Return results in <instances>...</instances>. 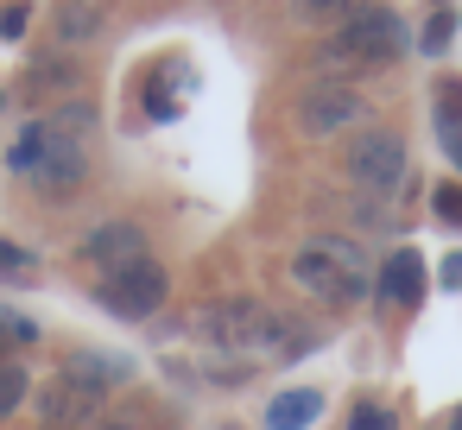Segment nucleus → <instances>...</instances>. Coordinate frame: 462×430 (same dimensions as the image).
<instances>
[{
	"instance_id": "10",
	"label": "nucleus",
	"mask_w": 462,
	"mask_h": 430,
	"mask_svg": "<svg viewBox=\"0 0 462 430\" xmlns=\"http://www.w3.org/2000/svg\"><path fill=\"white\" fill-rule=\"evenodd\" d=\"M380 297L399 304V310L424 304V260H418V247H399V253L380 260Z\"/></svg>"
},
{
	"instance_id": "12",
	"label": "nucleus",
	"mask_w": 462,
	"mask_h": 430,
	"mask_svg": "<svg viewBox=\"0 0 462 430\" xmlns=\"http://www.w3.org/2000/svg\"><path fill=\"white\" fill-rule=\"evenodd\" d=\"M127 373H134V367H127V354H102V348H83V354H70V361H64V380H70V386H83V392H96V398H102L108 386H121Z\"/></svg>"
},
{
	"instance_id": "15",
	"label": "nucleus",
	"mask_w": 462,
	"mask_h": 430,
	"mask_svg": "<svg viewBox=\"0 0 462 430\" xmlns=\"http://www.w3.org/2000/svg\"><path fill=\"white\" fill-rule=\"evenodd\" d=\"M291 7H298V20L329 26V20H355V14H361V0H291Z\"/></svg>"
},
{
	"instance_id": "14",
	"label": "nucleus",
	"mask_w": 462,
	"mask_h": 430,
	"mask_svg": "<svg viewBox=\"0 0 462 430\" xmlns=\"http://www.w3.org/2000/svg\"><path fill=\"white\" fill-rule=\"evenodd\" d=\"M437 140H443V152L456 159V171H462V121H456V102H462V83H437Z\"/></svg>"
},
{
	"instance_id": "18",
	"label": "nucleus",
	"mask_w": 462,
	"mask_h": 430,
	"mask_svg": "<svg viewBox=\"0 0 462 430\" xmlns=\"http://www.w3.org/2000/svg\"><path fill=\"white\" fill-rule=\"evenodd\" d=\"M449 32H456V14H449V7H437V14H430V26H424V39H418V45H424V51H430V58H437V51H443V45H449Z\"/></svg>"
},
{
	"instance_id": "13",
	"label": "nucleus",
	"mask_w": 462,
	"mask_h": 430,
	"mask_svg": "<svg viewBox=\"0 0 462 430\" xmlns=\"http://www.w3.org/2000/svg\"><path fill=\"white\" fill-rule=\"evenodd\" d=\"M317 411H323V398H317L310 386L279 392V398L266 405V430H304V424H317Z\"/></svg>"
},
{
	"instance_id": "17",
	"label": "nucleus",
	"mask_w": 462,
	"mask_h": 430,
	"mask_svg": "<svg viewBox=\"0 0 462 430\" xmlns=\"http://www.w3.org/2000/svg\"><path fill=\"white\" fill-rule=\"evenodd\" d=\"M20 398H26V367L20 361H0V417L20 411Z\"/></svg>"
},
{
	"instance_id": "24",
	"label": "nucleus",
	"mask_w": 462,
	"mask_h": 430,
	"mask_svg": "<svg viewBox=\"0 0 462 430\" xmlns=\"http://www.w3.org/2000/svg\"><path fill=\"white\" fill-rule=\"evenodd\" d=\"M26 32V14L20 7H0V39H20Z\"/></svg>"
},
{
	"instance_id": "9",
	"label": "nucleus",
	"mask_w": 462,
	"mask_h": 430,
	"mask_svg": "<svg viewBox=\"0 0 462 430\" xmlns=\"http://www.w3.org/2000/svg\"><path fill=\"white\" fill-rule=\"evenodd\" d=\"M39 405H45V430H102V398L70 380H51Z\"/></svg>"
},
{
	"instance_id": "23",
	"label": "nucleus",
	"mask_w": 462,
	"mask_h": 430,
	"mask_svg": "<svg viewBox=\"0 0 462 430\" xmlns=\"http://www.w3.org/2000/svg\"><path fill=\"white\" fill-rule=\"evenodd\" d=\"M437 285H443V291H462V253H449V260H443V272H437Z\"/></svg>"
},
{
	"instance_id": "22",
	"label": "nucleus",
	"mask_w": 462,
	"mask_h": 430,
	"mask_svg": "<svg viewBox=\"0 0 462 430\" xmlns=\"http://www.w3.org/2000/svg\"><path fill=\"white\" fill-rule=\"evenodd\" d=\"M437 215L462 222V184H437Z\"/></svg>"
},
{
	"instance_id": "26",
	"label": "nucleus",
	"mask_w": 462,
	"mask_h": 430,
	"mask_svg": "<svg viewBox=\"0 0 462 430\" xmlns=\"http://www.w3.org/2000/svg\"><path fill=\"white\" fill-rule=\"evenodd\" d=\"M449 430H462V411H456V417H449Z\"/></svg>"
},
{
	"instance_id": "11",
	"label": "nucleus",
	"mask_w": 462,
	"mask_h": 430,
	"mask_svg": "<svg viewBox=\"0 0 462 430\" xmlns=\"http://www.w3.org/2000/svg\"><path fill=\"white\" fill-rule=\"evenodd\" d=\"M190 64L184 58H165L159 70H152V83H146V114L152 121H178L184 114V102H190Z\"/></svg>"
},
{
	"instance_id": "16",
	"label": "nucleus",
	"mask_w": 462,
	"mask_h": 430,
	"mask_svg": "<svg viewBox=\"0 0 462 430\" xmlns=\"http://www.w3.org/2000/svg\"><path fill=\"white\" fill-rule=\"evenodd\" d=\"M39 152H45V121H32V127L14 140V159H7V165H14V171H39Z\"/></svg>"
},
{
	"instance_id": "3",
	"label": "nucleus",
	"mask_w": 462,
	"mask_h": 430,
	"mask_svg": "<svg viewBox=\"0 0 462 430\" xmlns=\"http://www.w3.org/2000/svg\"><path fill=\"white\" fill-rule=\"evenodd\" d=\"M89 127H96L89 102H64L45 121V152H39V171H32L45 190H77L83 184V171H89Z\"/></svg>"
},
{
	"instance_id": "21",
	"label": "nucleus",
	"mask_w": 462,
	"mask_h": 430,
	"mask_svg": "<svg viewBox=\"0 0 462 430\" xmlns=\"http://www.w3.org/2000/svg\"><path fill=\"white\" fill-rule=\"evenodd\" d=\"M64 32H70V39H89V32H96V7H70V14H64Z\"/></svg>"
},
{
	"instance_id": "8",
	"label": "nucleus",
	"mask_w": 462,
	"mask_h": 430,
	"mask_svg": "<svg viewBox=\"0 0 462 430\" xmlns=\"http://www.w3.org/2000/svg\"><path fill=\"white\" fill-rule=\"evenodd\" d=\"M83 260L102 266V279H108V272H121V266L146 260V234H140L134 222H102V228L83 234Z\"/></svg>"
},
{
	"instance_id": "7",
	"label": "nucleus",
	"mask_w": 462,
	"mask_h": 430,
	"mask_svg": "<svg viewBox=\"0 0 462 430\" xmlns=\"http://www.w3.org/2000/svg\"><path fill=\"white\" fill-rule=\"evenodd\" d=\"M361 114H367V102H361L355 89H336V83H323V89H310V96H304V108H298V127H304L310 140H323V133L361 127Z\"/></svg>"
},
{
	"instance_id": "19",
	"label": "nucleus",
	"mask_w": 462,
	"mask_h": 430,
	"mask_svg": "<svg viewBox=\"0 0 462 430\" xmlns=\"http://www.w3.org/2000/svg\"><path fill=\"white\" fill-rule=\"evenodd\" d=\"M39 89H77V64H39L32 70V96Z\"/></svg>"
},
{
	"instance_id": "2",
	"label": "nucleus",
	"mask_w": 462,
	"mask_h": 430,
	"mask_svg": "<svg viewBox=\"0 0 462 430\" xmlns=\"http://www.w3.org/2000/svg\"><path fill=\"white\" fill-rule=\"evenodd\" d=\"M291 279L310 291V297H323V304H361L367 297V253L355 247V241H342V234H317V241H304L298 247V260H291Z\"/></svg>"
},
{
	"instance_id": "25",
	"label": "nucleus",
	"mask_w": 462,
	"mask_h": 430,
	"mask_svg": "<svg viewBox=\"0 0 462 430\" xmlns=\"http://www.w3.org/2000/svg\"><path fill=\"white\" fill-rule=\"evenodd\" d=\"M7 335H20V342H26L32 329H26V323H7V316H0V348H7Z\"/></svg>"
},
{
	"instance_id": "5",
	"label": "nucleus",
	"mask_w": 462,
	"mask_h": 430,
	"mask_svg": "<svg viewBox=\"0 0 462 430\" xmlns=\"http://www.w3.org/2000/svg\"><path fill=\"white\" fill-rule=\"evenodd\" d=\"M165 291H171V279H165V266L146 253V260H134V266H121V272H108L102 285H96V297H102V310H115V316H152L159 304H165Z\"/></svg>"
},
{
	"instance_id": "20",
	"label": "nucleus",
	"mask_w": 462,
	"mask_h": 430,
	"mask_svg": "<svg viewBox=\"0 0 462 430\" xmlns=\"http://www.w3.org/2000/svg\"><path fill=\"white\" fill-rule=\"evenodd\" d=\"M348 430H393V411H380V405H361V411L348 417Z\"/></svg>"
},
{
	"instance_id": "4",
	"label": "nucleus",
	"mask_w": 462,
	"mask_h": 430,
	"mask_svg": "<svg viewBox=\"0 0 462 430\" xmlns=\"http://www.w3.org/2000/svg\"><path fill=\"white\" fill-rule=\"evenodd\" d=\"M329 58H348V64H393L405 58V26L393 7H361L355 20H342V32L329 39Z\"/></svg>"
},
{
	"instance_id": "6",
	"label": "nucleus",
	"mask_w": 462,
	"mask_h": 430,
	"mask_svg": "<svg viewBox=\"0 0 462 430\" xmlns=\"http://www.w3.org/2000/svg\"><path fill=\"white\" fill-rule=\"evenodd\" d=\"M405 140L399 133H386V127H374V133H361L355 140V152H348V178L361 184V190H399L405 184Z\"/></svg>"
},
{
	"instance_id": "1",
	"label": "nucleus",
	"mask_w": 462,
	"mask_h": 430,
	"mask_svg": "<svg viewBox=\"0 0 462 430\" xmlns=\"http://www.w3.org/2000/svg\"><path fill=\"white\" fill-rule=\"evenodd\" d=\"M197 335H203V342H216L222 354H260V367H273V361H298V354L317 342V329H298L285 310L254 304V297L203 304Z\"/></svg>"
}]
</instances>
